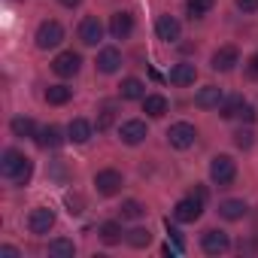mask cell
Segmentation results:
<instances>
[{
	"mask_svg": "<svg viewBox=\"0 0 258 258\" xmlns=\"http://www.w3.org/2000/svg\"><path fill=\"white\" fill-rule=\"evenodd\" d=\"M0 173H4V179H10L13 185H28L31 173H34V164L19 149H7L4 158H0Z\"/></svg>",
	"mask_w": 258,
	"mask_h": 258,
	"instance_id": "6da1fadb",
	"label": "cell"
},
{
	"mask_svg": "<svg viewBox=\"0 0 258 258\" xmlns=\"http://www.w3.org/2000/svg\"><path fill=\"white\" fill-rule=\"evenodd\" d=\"M234 176H237V164H234L231 155H216V158L210 161V179H213L219 188H228V185L234 182Z\"/></svg>",
	"mask_w": 258,
	"mask_h": 258,
	"instance_id": "7a4b0ae2",
	"label": "cell"
},
{
	"mask_svg": "<svg viewBox=\"0 0 258 258\" xmlns=\"http://www.w3.org/2000/svg\"><path fill=\"white\" fill-rule=\"evenodd\" d=\"M195 140H198V127L188 121H176L167 127V143L173 149H188V146H195Z\"/></svg>",
	"mask_w": 258,
	"mask_h": 258,
	"instance_id": "3957f363",
	"label": "cell"
},
{
	"mask_svg": "<svg viewBox=\"0 0 258 258\" xmlns=\"http://www.w3.org/2000/svg\"><path fill=\"white\" fill-rule=\"evenodd\" d=\"M37 49H55V46H61V40H64V28L58 25V22H43L40 28H37Z\"/></svg>",
	"mask_w": 258,
	"mask_h": 258,
	"instance_id": "277c9868",
	"label": "cell"
},
{
	"mask_svg": "<svg viewBox=\"0 0 258 258\" xmlns=\"http://www.w3.org/2000/svg\"><path fill=\"white\" fill-rule=\"evenodd\" d=\"M201 249H204L207 255H222V252L231 249V240H228L225 231L210 228V231H204V237H201Z\"/></svg>",
	"mask_w": 258,
	"mask_h": 258,
	"instance_id": "5b68a950",
	"label": "cell"
},
{
	"mask_svg": "<svg viewBox=\"0 0 258 258\" xmlns=\"http://www.w3.org/2000/svg\"><path fill=\"white\" fill-rule=\"evenodd\" d=\"M121 185H124V179H121V173L118 170H100L97 176H94V188L103 195V198H109V195H118L121 191Z\"/></svg>",
	"mask_w": 258,
	"mask_h": 258,
	"instance_id": "8992f818",
	"label": "cell"
},
{
	"mask_svg": "<svg viewBox=\"0 0 258 258\" xmlns=\"http://www.w3.org/2000/svg\"><path fill=\"white\" fill-rule=\"evenodd\" d=\"M52 228H55V213H52L49 207L31 210V216H28V231H31V234H49Z\"/></svg>",
	"mask_w": 258,
	"mask_h": 258,
	"instance_id": "52a82bcc",
	"label": "cell"
},
{
	"mask_svg": "<svg viewBox=\"0 0 258 258\" xmlns=\"http://www.w3.org/2000/svg\"><path fill=\"white\" fill-rule=\"evenodd\" d=\"M79 67H82V58H79V52H73V49H67V52H61L55 61H52V70L58 73V76H76L79 73Z\"/></svg>",
	"mask_w": 258,
	"mask_h": 258,
	"instance_id": "ba28073f",
	"label": "cell"
},
{
	"mask_svg": "<svg viewBox=\"0 0 258 258\" xmlns=\"http://www.w3.org/2000/svg\"><path fill=\"white\" fill-rule=\"evenodd\" d=\"M237 64H240L237 46H222V49L213 52V70H216V73H228V70H234Z\"/></svg>",
	"mask_w": 258,
	"mask_h": 258,
	"instance_id": "9c48e42d",
	"label": "cell"
},
{
	"mask_svg": "<svg viewBox=\"0 0 258 258\" xmlns=\"http://www.w3.org/2000/svg\"><path fill=\"white\" fill-rule=\"evenodd\" d=\"M146 121H140V118H131V121H124L121 127H118V137H121V143H127V146H137V143H143L146 140Z\"/></svg>",
	"mask_w": 258,
	"mask_h": 258,
	"instance_id": "30bf717a",
	"label": "cell"
},
{
	"mask_svg": "<svg viewBox=\"0 0 258 258\" xmlns=\"http://www.w3.org/2000/svg\"><path fill=\"white\" fill-rule=\"evenodd\" d=\"M201 213H204V204H201V201H195L191 195H188V198H182V201L173 207V219H176V222H198V219H201Z\"/></svg>",
	"mask_w": 258,
	"mask_h": 258,
	"instance_id": "8fae6325",
	"label": "cell"
},
{
	"mask_svg": "<svg viewBox=\"0 0 258 258\" xmlns=\"http://www.w3.org/2000/svg\"><path fill=\"white\" fill-rule=\"evenodd\" d=\"M179 22L173 19V16H167V13H161L158 19H155V34H158V40H164V43H176L179 40Z\"/></svg>",
	"mask_w": 258,
	"mask_h": 258,
	"instance_id": "7c38bea8",
	"label": "cell"
},
{
	"mask_svg": "<svg viewBox=\"0 0 258 258\" xmlns=\"http://www.w3.org/2000/svg\"><path fill=\"white\" fill-rule=\"evenodd\" d=\"M79 40H82L85 46H97V43L103 40V25H100L97 16L82 19V25H79Z\"/></svg>",
	"mask_w": 258,
	"mask_h": 258,
	"instance_id": "4fadbf2b",
	"label": "cell"
},
{
	"mask_svg": "<svg viewBox=\"0 0 258 258\" xmlns=\"http://www.w3.org/2000/svg\"><path fill=\"white\" fill-rule=\"evenodd\" d=\"M222 100H225V94H222L219 85H204V88L195 94V106H201V109H219Z\"/></svg>",
	"mask_w": 258,
	"mask_h": 258,
	"instance_id": "5bb4252c",
	"label": "cell"
},
{
	"mask_svg": "<svg viewBox=\"0 0 258 258\" xmlns=\"http://www.w3.org/2000/svg\"><path fill=\"white\" fill-rule=\"evenodd\" d=\"M131 31H134V19L127 16V13H115V16L109 19V34H112V40H127V37H131Z\"/></svg>",
	"mask_w": 258,
	"mask_h": 258,
	"instance_id": "9a60e30c",
	"label": "cell"
},
{
	"mask_svg": "<svg viewBox=\"0 0 258 258\" xmlns=\"http://www.w3.org/2000/svg\"><path fill=\"white\" fill-rule=\"evenodd\" d=\"M118 67H121V52H118L115 46L100 49V55H97V70H100V73H115Z\"/></svg>",
	"mask_w": 258,
	"mask_h": 258,
	"instance_id": "2e32d148",
	"label": "cell"
},
{
	"mask_svg": "<svg viewBox=\"0 0 258 258\" xmlns=\"http://www.w3.org/2000/svg\"><path fill=\"white\" fill-rule=\"evenodd\" d=\"M37 143H40V149H61V146H64L61 127H58V124H46L43 131H40V137H37Z\"/></svg>",
	"mask_w": 258,
	"mask_h": 258,
	"instance_id": "e0dca14e",
	"label": "cell"
},
{
	"mask_svg": "<svg viewBox=\"0 0 258 258\" xmlns=\"http://www.w3.org/2000/svg\"><path fill=\"white\" fill-rule=\"evenodd\" d=\"M118 94H121V100H143L146 97V85L140 79H134V76H127V79H121Z\"/></svg>",
	"mask_w": 258,
	"mask_h": 258,
	"instance_id": "ac0fdd59",
	"label": "cell"
},
{
	"mask_svg": "<svg viewBox=\"0 0 258 258\" xmlns=\"http://www.w3.org/2000/svg\"><path fill=\"white\" fill-rule=\"evenodd\" d=\"M67 140H70V143H88V140H91V121L73 118V121L67 124Z\"/></svg>",
	"mask_w": 258,
	"mask_h": 258,
	"instance_id": "d6986e66",
	"label": "cell"
},
{
	"mask_svg": "<svg viewBox=\"0 0 258 258\" xmlns=\"http://www.w3.org/2000/svg\"><path fill=\"white\" fill-rule=\"evenodd\" d=\"M167 79H170L173 85H191V82L198 79V70H195V64H176Z\"/></svg>",
	"mask_w": 258,
	"mask_h": 258,
	"instance_id": "ffe728a7",
	"label": "cell"
},
{
	"mask_svg": "<svg viewBox=\"0 0 258 258\" xmlns=\"http://www.w3.org/2000/svg\"><path fill=\"white\" fill-rule=\"evenodd\" d=\"M143 112L152 115V118H161L167 112V97L164 94H146L143 97Z\"/></svg>",
	"mask_w": 258,
	"mask_h": 258,
	"instance_id": "44dd1931",
	"label": "cell"
},
{
	"mask_svg": "<svg viewBox=\"0 0 258 258\" xmlns=\"http://www.w3.org/2000/svg\"><path fill=\"white\" fill-rule=\"evenodd\" d=\"M219 216L228 219V222H237V219L246 216V204H243V201H234V198H231V201H222V204H219Z\"/></svg>",
	"mask_w": 258,
	"mask_h": 258,
	"instance_id": "7402d4cb",
	"label": "cell"
},
{
	"mask_svg": "<svg viewBox=\"0 0 258 258\" xmlns=\"http://www.w3.org/2000/svg\"><path fill=\"white\" fill-rule=\"evenodd\" d=\"M97 234H100V240H103L106 246H115V243H121V237H124V231H121L118 222H103V225L97 228Z\"/></svg>",
	"mask_w": 258,
	"mask_h": 258,
	"instance_id": "603a6c76",
	"label": "cell"
},
{
	"mask_svg": "<svg viewBox=\"0 0 258 258\" xmlns=\"http://www.w3.org/2000/svg\"><path fill=\"white\" fill-rule=\"evenodd\" d=\"M70 97H73V88H67V85H49L46 88V103H52V106H64Z\"/></svg>",
	"mask_w": 258,
	"mask_h": 258,
	"instance_id": "cb8c5ba5",
	"label": "cell"
},
{
	"mask_svg": "<svg viewBox=\"0 0 258 258\" xmlns=\"http://www.w3.org/2000/svg\"><path fill=\"white\" fill-rule=\"evenodd\" d=\"M49 255H52V258H73V255H76V246H73V240L58 237V240L49 243Z\"/></svg>",
	"mask_w": 258,
	"mask_h": 258,
	"instance_id": "d4e9b609",
	"label": "cell"
},
{
	"mask_svg": "<svg viewBox=\"0 0 258 258\" xmlns=\"http://www.w3.org/2000/svg\"><path fill=\"white\" fill-rule=\"evenodd\" d=\"M124 240L134 249H146L152 243V234H149V228H131V231H124Z\"/></svg>",
	"mask_w": 258,
	"mask_h": 258,
	"instance_id": "484cf974",
	"label": "cell"
},
{
	"mask_svg": "<svg viewBox=\"0 0 258 258\" xmlns=\"http://www.w3.org/2000/svg\"><path fill=\"white\" fill-rule=\"evenodd\" d=\"M10 127H13L16 137H34V134H37V124H34V118H28V115H16V118L10 121Z\"/></svg>",
	"mask_w": 258,
	"mask_h": 258,
	"instance_id": "4316f807",
	"label": "cell"
},
{
	"mask_svg": "<svg viewBox=\"0 0 258 258\" xmlns=\"http://www.w3.org/2000/svg\"><path fill=\"white\" fill-rule=\"evenodd\" d=\"M246 106V100L240 97V94H234V97H228V100H222V118H234V115H240V109Z\"/></svg>",
	"mask_w": 258,
	"mask_h": 258,
	"instance_id": "83f0119b",
	"label": "cell"
},
{
	"mask_svg": "<svg viewBox=\"0 0 258 258\" xmlns=\"http://www.w3.org/2000/svg\"><path fill=\"white\" fill-rule=\"evenodd\" d=\"M64 207H67L70 216H82V213H85V198H82L79 191H67V195H64Z\"/></svg>",
	"mask_w": 258,
	"mask_h": 258,
	"instance_id": "f1b7e54d",
	"label": "cell"
},
{
	"mask_svg": "<svg viewBox=\"0 0 258 258\" xmlns=\"http://www.w3.org/2000/svg\"><path fill=\"white\" fill-rule=\"evenodd\" d=\"M213 4H216V0H185V10H188L191 19H204L213 10Z\"/></svg>",
	"mask_w": 258,
	"mask_h": 258,
	"instance_id": "f546056e",
	"label": "cell"
},
{
	"mask_svg": "<svg viewBox=\"0 0 258 258\" xmlns=\"http://www.w3.org/2000/svg\"><path fill=\"white\" fill-rule=\"evenodd\" d=\"M118 213H121V219H127V222H134V219H140V216H143L146 210H143V204H140V201H124Z\"/></svg>",
	"mask_w": 258,
	"mask_h": 258,
	"instance_id": "4dcf8cb0",
	"label": "cell"
},
{
	"mask_svg": "<svg viewBox=\"0 0 258 258\" xmlns=\"http://www.w3.org/2000/svg\"><path fill=\"white\" fill-rule=\"evenodd\" d=\"M234 143H237V149H252L255 146V134L252 131H237L234 134Z\"/></svg>",
	"mask_w": 258,
	"mask_h": 258,
	"instance_id": "1f68e13d",
	"label": "cell"
},
{
	"mask_svg": "<svg viewBox=\"0 0 258 258\" xmlns=\"http://www.w3.org/2000/svg\"><path fill=\"white\" fill-rule=\"evenodd\" d=\"M112 118H115V112H112V106H103V109L97 112V131H106V127L112 124Z\"/></svg>",
	"mask_w": 258,
	"mask_h": 258,
	"instance_id": "d6a6232c",
	"label": "cell"
},
{
	"mask_svg": "<svg viewBox=\"0 0 258 258\" xmlns=\"http://www.w3.org/2000/svg\"><path fill=\"white\" fill-rule=\"evenodd\" d=\"M164 228H167V234H170V240H173V246H176V249L182 252V249H185V240H182V231H179L176 225H170V219L164 222Z\"/></svg>",
	"mask_w": 258,
	"mask_h": 258,
	"instance_id": "836d02e7",
	"label": "cell"
},
{
	"mask_svg": "<svg viewBox=\"0 0 258 258\" xmlns=\"http://www.w3.org/2000/svg\"><path fill=\"white\" fill-rule=\"evenodd\" d=\"M240 13H255L258 10V0H234Z\"/></svg>",
	"mask_w": 258,
	"mask_h": 258,
	"instance_id": "e575fe53",
	"label": "cell"
},
{
	"mask_svg": "<svg viewBox=\"0 0 258 258\" xmlns=\"http://www.w3.org/2000/svg\"><path fill=\"white\" fill-rule=\"evenodd\" d=\"M195 201H201V204H207V185H191V191H188Z\"/></svg>",
	"mask_w": 258,
	"mask_h": 258,
	"instance_id": "d590c367",
	"label": "cell"
},
{
	"mask_svg": "<svg viewBox=\"0 0 258 258\" xmlns=\"http://www.w3.org/2000/svg\"><path fill=\"white\" fill-rule=\"evenodd\" d=\"M67 170H64V161H52V179H64Z\"/></svg>",
	"mask_w": 258,
	"mask_h": 258,
	"instance_id": "8d00e7d4",
	"label": "cell"
},
{
	"mask_svg": "<svg viewBox=\"0 0 258 258\" xmlns=\"http://www.w3.org/2000/svg\"><path fill=\"white\" fill-rule=\"evenodd\" d=\"M240 118H246V121H249V124H252V121H255V109H252V106H249V103H246V106H243V109H240Z\"/></svg>",
	"mask_w": 258,
	"mask_h": 258,
	"instance_id": "74e56055",
	"label": "cell"
},
{
	"mask_svg": "<svg viewBox=\"0 0 258 258\" xmlns=\"http://www.w3.org/2000/svg\"><path fill=\"white\" fill-rule=\"evenodd\" d=\"M0 255L4 258H19V249L16 246H0Z\"/></svg>",
	"mask_w": 258,
	"mask_h": 258,
	"instance_id": "f35d334b",
	"label": "cell"
},
{
	"mask_svg": "<svg viewBox=\"0 0 258 258\" xmlns=\"http://www.w3.org/2000/svg\"><path fill=\"white\" fill-rule=\"evenodd\" d=\"M82 0H61V7H67V10H73V7H79Z\"/></svg>",
	"mask_w": 258,
	"mask_h": 258,
	"instance_id": "ab89813d",
	"label": "cell"
},
{
	"mask_svg": "<svg viewBox=\"0 0 258 258\" xmlns=\"http://www.w3.org/2000/svg\"><path fill=\"white\" fill-rule=\"evenodd\" d=\"M249 64H252V73H255V76H258V52H255V55H252V61H249Z\"/></svg>",
	"mask_w": 258,
	"mask_h": 258,
	"instance_id": "60d3db41",
	"label": "cell"
}]
</instances>
